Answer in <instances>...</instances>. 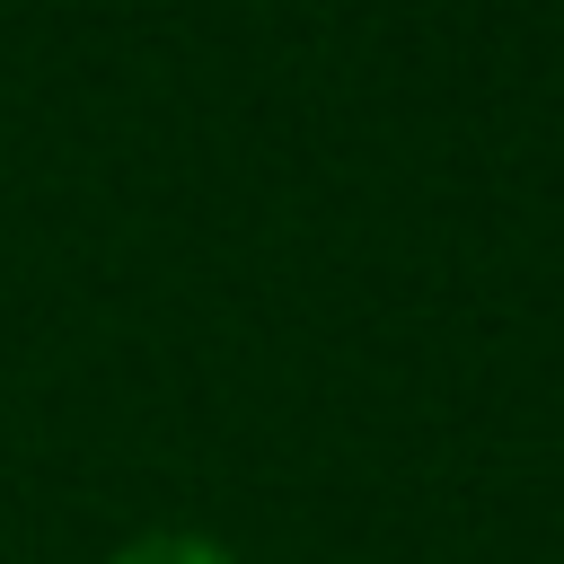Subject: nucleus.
I'll return each mask as SVG.
<instances>
[{
  "instance_id": "obj_1",
  "label": "nucleus",
  "mask_w": 564,
  "mask_h": 564,
  "mask_svg": "<svg viewBox=\"0 0 564 564\" xmlns=\"http://www.w3.org/2000/svg\"><path fill=\"white\" fill-rule=\"evenodd\" d=\"M106 564H238L220 538H203V529H141V538H123Z\"/></svg>"
}]
</instances>
